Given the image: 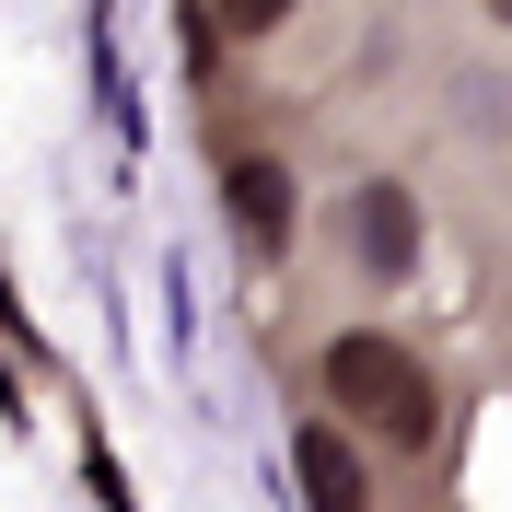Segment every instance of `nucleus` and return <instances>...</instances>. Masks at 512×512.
I'll use <instances>...</instances> for the list:
<instances>
[{"label":"nucleus","instance_id":"nucleus-2","mask_svg":"<svg viewBox=\"0 0 512 512\" xmlns=\"http://www.w3.org/2000/svg\"><path fill=\"white\" fill-rule=\"evenodd\" d=\"M222 210H233V233H245V256H268V268H280V256H291V222H303V198H291V163L233 152V163H222Z\"/></svg>","mask_w":512,"mask_h":512},{"label":"nucleus","instance_id":"nucleus-4","mask_svg":"<svg viewBox=\"0 0 512 512\" xmlns=\"http://www.w3.org/2000/svg\"><path fill=\"white\" fill-rule=\"evenodd\" d=\"M291 466H303V501H315V512H373V478H361V443L338 431V419H315V431L291 443Z\"/></svg>","mask_w":512,"mask_h":512},{"label":"nucleus","instance_id":"nucleus-3","mask_svg":"<svg viewBox=\"0 0 512 512\" xmlns=\"http://www.w3.org/2000/svg\"><path fill=\"white\" fill-rule=\"evenodd\" d=\"M350 256L373 268V280H408V268H419V198L396 187V175L350 187Z\"/></svg>","mask_w":512,"mask_h":512},{"label":"nucleus","instance_id":"nucleus-1","mask_svg":"<svg viewBox=\"0 0 512 512\" xmlns=\"http://www.w3.org/2000/svg\"><path fill=\"white\" fill-rule=\"evenodd\" d=\"M326 396H338L373 443H396V454H419L443 431V396H431V373H419L396 338H338V350H326Z\"/></svg>","mask_w":512,"mask_h":512},{"label":"nucleus","instance_id":"nucleus-5","mask_svg":"<svg viewBox=\"0 0 512 512\" xmlns=\"http://www.w3.org/2000/svg\"><path fill=\"white\" fill-rule=\"evenodd\" d=\"M210 24L256 47V35H280V24H291V0H210Z\"/></svg>","mask_w":512,"mask_h":512},{"label":"nucleus","instance_id":"nucleus-6","mask_svg":"<svg viewBox=\"0 0 512 512\" xmlns=\"http://www.w3.org/2000/svg\"><path fill=\"white\" fill-rule=\"evenodd\" d=\"M489 24H512V0H489Z\"/></svg>","mask_w":512,"mask_h":512}]
</instances>
